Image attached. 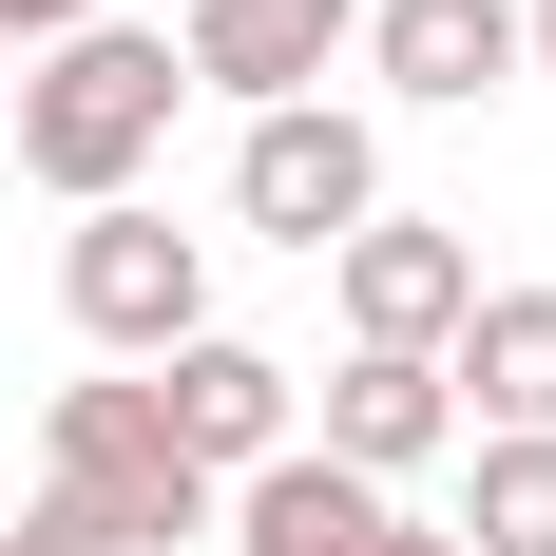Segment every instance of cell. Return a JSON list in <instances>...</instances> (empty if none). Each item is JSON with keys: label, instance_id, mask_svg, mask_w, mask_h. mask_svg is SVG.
I'll list each match as a JSON object with an SVG mask.
<instances>
[{"label": "cell", "instance_id": "ba28073f", "mask_svg": "<svg viewBox=\"0 0 556 556\" xmlns=\"http://www.w3.org/2000/svg\"><path fill=\"white\" fill-rule=\"evenodd\" d=\"M345 39H365V0H192V20H173V77H192V97L288 115V97H327Z\"/></svg>", "mask_w": 556, "mask_h": 556}, {"label": "cell", "instance_id": "9a60e30c", "mask_svg": "<svg viewBox=\"0 0 556 556\" xmlns=\"http://www.w3.org/2000/svg\"><path fill=\"white\" fill-rule=\"evenodd\" d=\"M518 77H556V0H518Z\"/></svg>", "mask_w": 556, "mask_h": 556}, {"label": "cell", "instance_id": "2e32d148", "mask_svg": "<svg viewBox=\"0 0 556 556\" xmlns=\"http://www.w3.org/2000/svg\"><path fill=\"white\" fill-rule=\"evenodd\" d=\"M0 115H20V58H0Z\"/></svg>", "mask_w": 556, "mask_h": 556}, {"label": "cell", "instance_id": "9c48e42d", "mask_svg": "<svg viewBox=\"0 0 556 556\" xmlns=\"http://www.w3.org/2000/svg\"><path fill=\"white\" fill-rule=\"evenodd\" d=\"M365 77L403 115H480L518 77V0H365Z\"/></svg>", "mask_w": 556, "mask_h": 556}, {"label": "cell", "instance_id": "52a82bcc", "mask_svg": "<svg viewBox=\"0 0 556 556\" xmlns=\"http://www.w3.org/2000/svg\"><path fill=\"white\" fill-rule=\"evenodd\" d=\"M212 538H230V556H460L442 518H403L384 480H345V460H307V442L250 460V480L212 500Z\"/></svg>", "mask_w": 556, "mask_h": 556}, {"label": "cell", "instance_id": "7a4b0ae2", "mask_svg": "<svg viewBox=\"0 0 556 556\" xmlns=\"http://www.w3.org/2000/svg\"><path fill=\"white\" fill-rule=\"evenodd\" d=\"M39 500L115 518L135 556H192V538H212V480L173 460V422H154V384H135V365H115V384H58V403H39Z\"/></svg>", "mask_w": 556, "mask_h": 556}, {"label": "cell", "instance_id": "6da1fadb", "mask_svg": "<svg viewBox=\"0 0 556 556\" xmlns=\"http://www.w3.org/2000/svg\"><path fill=\"white\" fill-rule=\"evenodd\" d=\"M173 97H192V77H173V39H154V20H97V39L20 58V115H0V154L39 173L58 212H115V192L173 154Z\"/></svg>", "mask_w": 556, "mask_h": 556}, {"label": "cell", "instance_id": "4fadbf2b", "mask_svg": "<svg viewBox=\"0 0 556 556\" xmlns=\"http://www.w3.org/2000/svg\"><path fill=\"white\" fill-rule=\"evenodd\" d=\"M115 0H0V58H58V39H97Z\"/></svg>", "mask_w": 556, "mask_h": 556}, {"label": "cell", "instance_id": "5b68a950", "mask_svg": "<svg viewBox=\"0 0 556 556\" xmlns=\"http://www.w3.org/2000/svg\"><path fill=\"white\" fill-rule=\"evenodd\" d=\"M135 384H154V422H173V460H192V480H250V460H288L307 442V384H288L269 345H230V327H192L173 345V365H135Z\"/></svg>", "mask_w": 556, "mask_h": 556}, {"label": "cell", "instance_id": "5bb4252c", "mask_svg": "<svg viewBox=\"0 0 556 556\" xmlns=\"http://www.w3.org/2000/svg\"><path fill=\"white\" fill-rule=\"evenodd\" d=\"M0 556H135V538H115V518H77V500H39V518H20Z\"/></svg>", "mask_w": 556, "mask_h": 556}, {"label": "cell", "instance_id": "3957f363", "mask_svg": "<svg viewBox=\"0 0 556 556\" xmlns=\"http://www.w3.org/2000/svg\"><path fill=\"white\" fill-rule=\"evenodd\" d=\"M58 307H77L97 365H173V345L212 327V230H173L154 192H115V212L58 230Z\"/></svg>", "mask_w": 556, "mask_h": 556}, {"label": "cell", "instance_id": "8992f818", "mask_svg": "<svg viewBox=\"0 0 556 556\" xmlns=\"http://www.w3.org/2000/svg\"><path fill=\"white\" fill-rule=\"evenodd\" d=\"M327 288H345V345L442 365V345H460V307H480V250H460L442 212H365V230L327 250Z\"/></svg>", "mask_w": 556, "mask_h": 556}, {"label": "cell", "instance_id": "30bf717a", "mask_svg": "<svg viewBox=\"0 0 556 556\" xmlns=\"http://www.w3.org/2000/svg\"><path fill=\"white\" fill-rule=\"evenodd\" d=\"M442 403H460V442H556V288H480L460 307Z\"/></svg>", "mask_w": 556, "mask_h": 556}, {"label": "cell", "instance_id": "7c38bea8", "mask_svg": "<svg viewBox=\"0 0 556 556\" xmlns=\"http://www.w3.org/2000/svg\"><path fill=\"white\" fill-rule=\"evenodd\" d=\"M442 538L460 556H556V442H480V480H460Z\"/></svg>", "mask_w": 556, "mask_h": 556}, {"label": "cell", "instance_id": "277c9868", "mask_svg": "<svg viewBox=\"0 0 556 556\" xmlns=\"http://www.w3.org/2000/svg\"><path fill=\"white\" fill-rule=\"evenodd\" d=\"M230 212L269 230V250H307V269H327L345 230L384 212V135H365L345 97H288V115H250V135H230Z\"/></svg>", "mask_w": 556, "mask_h": 556}, {"label": "cell", "instance_id": "8fae6325", "mask_svg": "<svg viewBox=\"0 0 556 556\" xmlns=\"http://www.w3.org/2000/svg\"><path fill=\"white\" fill-rule=\"evenodd\" d=\"M460 442V403H442V365H384V345H345L327 365V422H307V460H345V480H422V460Z\"/></svg>", "mask_w": 556, "mask_h": 556}]
</instances>
